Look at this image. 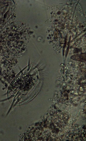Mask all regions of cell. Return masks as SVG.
<instances>
[{
  "instance_id": "1",
  "label": "cell",
  "mask_w": 86,
  "mask_h": 141,
  "mask_svg": "<svg viewBox=\"0 0 86 141\" xmlns=\"http://www.w3.org/2000/svg\"><path fill=\"white\" fill-rule=\"evenodd\" d=\"M85 55H82L75 56L73 57V59L79 61H86V56H85Z\"/></svg>"
}]
</instances>
